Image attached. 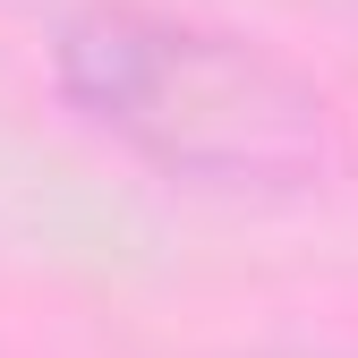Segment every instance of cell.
Segmentation results:
<instances>
[{"label":"cell","instance_id":"6da1fadb","mask_svg":"<svg viewBox=\"0 0 358 358\" xmlns=\"http://www.w3.org/2000/svg\"><path fill=\"white\" fill-rule=\"evenodd\" d=\"M60 85L85 120H103L111 137H128L137 154L188 179L299 188V179H324L341 154L333 103L299 69L256 52L248 34H213L188 17H154V9L69 17Z\"/></svg>","mask_w":358,"mask_h":358}]
</instances>
